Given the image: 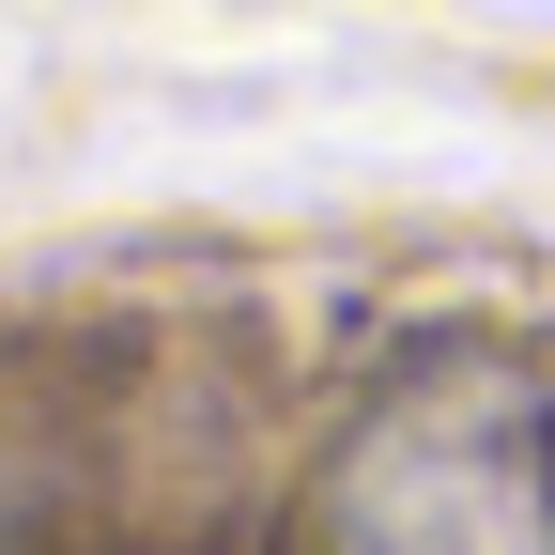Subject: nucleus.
<instances>
[{
	"label": "nucleus",
	"mask_w": 555,
	"mask_h": 555,
	"mask_svg": "<svg viewBox=\"0 0 555 555\" xmlns=\"http://www.w3.org/2000/svg\"><path fill=\"white\" fill-rule=\"evenodd\" d=\"M324 555H555V433L509 371H416L324 478Z\"/></svg>",
	"instance_id": "nucleus-1"
}]
</instances>
